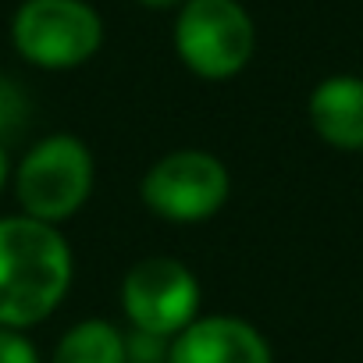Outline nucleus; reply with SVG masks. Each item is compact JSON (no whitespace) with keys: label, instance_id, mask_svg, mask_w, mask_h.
<instances>
[{"label":"nucleus","instance_id":"obj_1","mask_svg":"<svg viewBox=\"0 0 363 363\" xmlns=\"http://www.w3.org/2000/svg\"><path fill=\"white\" fill-rule=\"evenodd\" d=\"M75 257L57 225L4 214L0 218V328L29 331L68 296Z\"/></svg>","mask_w":363,"mask_h":363},{"label":"nucleus","instance_id":"obj_2","mask_svg":"<svg viewBox=\"0 0 363 363\" xmlns=\"http://www.w3.org/2000/svg\"><path fill=\"white\" fill-rule=\"evenodd\" d=\"M96 164L89 146L72 132H54L29 146L15 167V200L26 218L61 225L75 218L93 196Z\"/></svg>","mask_w":363,"mask_h":363},{"label":"nucleus","instance_id":"obj_3","mask_svg":"<svg viewBox=\"0 0 363 363\" xmlns=\"http://www.w3.org/2000/svg\"><path fill=\"white\" fill-rule=\"evenodd\" d=\"M257 50V26L242 0H186L174 18V54L207 82L235 79Z\"/></svg>","mask_w":363,"mask_h":363},{"label":"nucleus","instance_id":"obj_4","mask_svg":"<svg viewBox=\"0 0 363 363\" xmlns=\"http://www.w3.org/2000/svg\"><path fill=\"white\" fill-rule=\"evenodd\" d=\"M15 50L47 72L93 61L104 47V18L86 0H22L11 18Z\"/></svg>","mask_w":363,"mask_h":363},{"label":"nucleus","instance_id":"obj_5","mask_svg":"<svg viewBox=\"0 0 363 363\" xmlns=\"http://www.w3.org/2000/svg\"><path fill=\"white\" fill-rule=\"evenodd\" d=\"M139 196L146 211L164 221L196 225L214 218L228 203L232 174L211 150H171L146 167Z\"/></svg>","mask_w":363,"mask_h":363},{"label":"nucleus","instance_id":"obj_6","mask_svg":"<svg viewBox=\"0 0 363 363\" xmlns=\"http://www.w3.org/2000/svg\"><path fill=\"white\" fill-rule=\"evenodd\" d=\"M200 299L196 271L164 253L135 260L121 278V310L128 328L167 342L200 317Z\"/></svg>","mask_w":363,"mask_h":363},{"label":"nucleus","instance_id":"obj_7","mask_svg":"<svg viewBox=\"0 0 363 363\" xmlns=\"http://www.w3.org/2000/svg\"><path fill=\"white\" fill-rule=\"evenodd\" d=\"M167 363H274L271 342L242 317H196L167 345Z\"/></svg>","mask_w":363,"mask_h":363},{"label":"nucleus","instance_id":"obj_8","mask_svg":"<svg viewBox=\"0 0 363 363\" xmlns=\"http://www.w3.org/2000/svg\"><path fill=\"white\" fill-rule=\"evenodd\" d=\"M310 128L320 143L363 153V79L359 75H328L313 86L306 100Z\"/></svg>","mask_w":363,"mask_h":363},{"label":"nucleus","instance_id":"obj_9","mask_svg":"<svg viewBox=\"0 0 363 363\" xmlns=\"http://www.w3.org/2000/svg\"><path fill=\"white\" fill-rule=\"evenodd\" d=\"M47 363H128L125 331L104 317L79 320L61 335Z\"/></svg>","mask_w":363,"mask_h":363},{"label":"nucleus","instance_id":"obj_10","mask_svg":"<svg viewBox=\"0 0 363 363\" xmlns=\"http://www.w3.org/2000/svg\"><path fill=\"white\" fill-rule=\"evenodd\" d=\"M0 363H47L26 331L0 328Z\"/></svg>","mask_w":363,"mask_h":363},{"label":"nucleus","instance_id":"obj_11","mask_svg":"<svg viewBox=\"0 0 363 363\" xmlns=\"http://www.w3.org/2000/svg\"><path fill=\"white\" fill-rule=\"evenodd\" d=\"M26 121V96L15 82L0 79V143Z\"/></svg>","mask_w":363,"mask_h":363},{"label":"nucleus","instance_id":"obj_12","mask_svg":"<svg viewBox=\"0 0 363 363\" xmlns=\"http://www.w3.org/2000/svg\"><path fill=\"white\" fill-rule=\"evenodd\" d=\"M11 178V157H8V143H0V189L8 186Z\"/></svg>","mask_w":363,"mask_h":363},{"label":"nucleus","instance_id":"obj_13","mask_svg":"<svg viewBox=\"0 0 363 363\" xmlns=\"http://www.w3.org/2000/svg\"><path fill=\"white\" fill-rule=\"evenodd\" d=\"M135 4H143L150 11H167V8H182L186 0H135Z\"/></svg>","mask_w":363,"mask_h":363}]
</instances>
